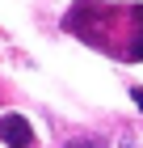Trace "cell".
I'll return each mask as SVG.
<instances>
[{
  "instance_id": "6da1fadb",
  "label": "cell",
  "mask_w": 143,
  "mask_h": 148,
  "mask_svg": "<svg viewBox=\"0 0 143 148\" xmlns=\"http://www.w3.org/2000/svg\"><path fill=\"white\" fill-rule=\"evenodd\" d=\"M0 140L13 148H30L34 144V127L25 123L21 114H0Z\"/></svg>"
},
{
  "instance_id": "3957f363",
  "label": "cell",
  "mask_w": 143,
  "mask_h": 148,
  "mask_svg": "<svg viewBox=\"0 0 143 148\" xmlns=\"http://www.w3.org/2000/svg\"><path fill=\"white\" fill-rule=\"evenodd\" d=\"M131 97H135V106L143 110V85H139V89H131Z\"/></svg>"
},
{
  "instance_id": "7a4b0ae2",
  "label": "cell",
  "mask_w": 143,
  "mask_h": 148,
  "mask_svg": "<svg viewBox=\"0 0 143 148\" xmlns=\"http://www.w3.org/2000/svg\"><path fill=\"white\" fill-rule=\"evenodd\" d=\"M67 148H105V140L101 136H84V140H72Z\"/></svg>"
}]
</instances>
